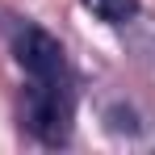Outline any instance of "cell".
Returning a JSON list of instances; mask_svg holds the SVG:
<instances>
[{
	"instance_id": "6da1fadb",
	"label": "cell",
	"mask_w": 155,
	"mask_h": 155,
	"mask_svg": "<svg viewBox=\"0 0 155 155\" xmlns=\"http://www.w3.org/2000/svg\"><path fill=\"white\" fill-rule=\"evenodd\" d=\"M25 122L46 147L67 143V134H71V97L59 88V80H34V88L25 97Z\"/></svg>"
},
{
	"instance_id": "3957f363",
	"label": "cell",
	"mask_w": 155,
	"mask_h": 155,
	"mask_svg": "<svg viewBox=\"0 0 155 155\" xmlns=\"http://www.w3.org/2000/svg\"><path fill=\"white\" fill-rule=\"evenodd\" d=\"M88 13H97L109 25H122V21H134L138 17V0H84Z\"/></svg>"
},
{
	"instance_id": "7a4b0ae2",
	"label": "cell",
	"mask_w": 155,
	"mask_h": 155,
	"mask_svg": "<svg viewBox=\"0 0 155 155\" xmlns=\"http://www.w3.org/2000/svg\"><path fill=\"white\" fill-rule=\"evenodd\" d=\"M13 54L34 80H59L63 76V46L59 38L38 25H17L13 29Z\"/></svg>"
}]
</instances>
